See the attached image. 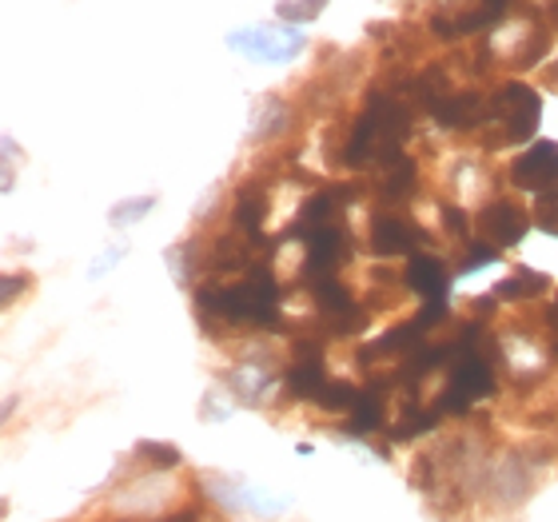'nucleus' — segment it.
Instances as JSON below:
<instances>
[{
	"label": "nucleus",
	"instance_id": "nucleus-1",
	"mask_svg": "<svg viewBox=\"0 0 558 522\" xmlns=\"http://www.w3.org/2000/svg\"><path fill=\"white\" fill-rule=\"evenodd\" d=\"M538 117H543L538 88H531L523 81H502L487 96V124L478 129V148L499 151L531 144V136L538 132Z\"/></svg>",
	"mask_w": 558,
	"mask_h": 522
},
{
	"label": "nucleus",
	"instance_id": "nucleus-5",
	"mask_svg": "<svg viewBox=\"0 0 558 522\" xmlns=\"http://www.w3.org/2000/svg\"><path fill=\"white\" fill-rule=\"evenodd\" d=\"M375 256H418V244H427V232L415 220L399 216V211L384 208L379 216H372V232H367Z\"/></svg>",
	"mask_w": 558,
	"mask_h": 522
},
{
	"label": "nucleus",
	"instance_id": "nucleus-11",
	"mask_svg": "<svg viewBox=\"0 0 558 522\" xmlns=\"http://www.w3.org/2000/svg\"><path fill=\"white\" fill-rule=\"evenodd\" d=\"M132 463H136V471H144V475H163V471L184 466V451H180L175 442H163V439H140L136 447H132Z\"/></svg>",
	"mask_w": 558,
	"mask_h": 522
},
{
	"label": "nucleus",
	"instance_id": "nucleus-7",
	"mask_svg": "<svg viewBox=\"0 0 558 522\" xmlns=\"http://www.w3.org/2000/svg\"><path fill=\"white\" fill-rule=\"evenodd\" d=\"M408 291H415L418 303H447V295H451V264L439 256H430V252H418V256H411L408 264Z\"/></svg>",
	"mask_w": 558,
	"mask_h": 522
},
{
	"label": "nucleus",
	"instance_id": "nucleus-13",
	"mask_svg": "<svg viewBox=\"0 0 558 522\" xmlns=\"http://www.w3.org/2000/svg\"><path fill=\"white\" fill-rule=\"evenodd\" d=\"M327 9V0H279L276 16L279 21H315Z\"/></svg>",
	"mask_w": 558,
	"mask_h": 522
},
{
	"label": "nucleus",
	"instance_id": "nucleus-12",
	"mask_svg": "<svg viewBox=\"0 0 558 522\" xmlns=\"http://www.w3.org/2000/svg\"><path fill=\"white\" fill-rule=\"evenodd\" d=\"M531 220L543 235H555L558 240V192H547V196H535V208H531Z\"/></svg>",
	"mask_w": 558,
	"mask_h": 522
},
{
	"label": "nucleus",
	"instance_id": "nucleus-14",
	"mask_svg": "<svg viewBox=\"0 0 558 522\" xmlns=\"http://www.w3.org/2000/svg\"><path fill=\"white\" fill-rule=\"evenodd\" d=\"M151 204H156V199L151 196H144V199H129V204H117V211H112V216H108V220L117 223H132V220H140V216H148V208Z\"/></svg>",
	"mask_w": 558,
	"mask_h": 522
},
{
	"label": "nucleus",
	"instance_id": "nucleus-6",
	"mask_svg": "<svg viewBox=\"0 0 558 522\" xmlns=\"http://www.w3.org/2000/svg\"><path fill=\"white\" fill-rule=\"evenodd\" d=\"M228 45L235 52H244L252 60H264V64H276V60H291L303 52V36L300 33H288V28H279V24H256V28H247V33H232L228 36Z\"/></svg>",
	"mask_w": 558,
	"mask_h": 522
},
{
	"label": "nucleus",
	"instance_id": "nucleus-2",
	"mask_svg": "<svg viewBox=\"0 0 558 522\" xmlns=\"http://www.w3.org/2000/svg\"><path fill=\"white\" fill-rule=\"evenodd\" d=\"M531 228H535L531 208H523V204L511 196L487 199V204L471 216V232H475V240L478 244L495 247V252H507V247L523 244V235L531 232Z\"/></svg>",
	"mask_w": 558,
	"mask_h": 522
},
{
	"label": "nucleus",
	"instance_id": "nucleus-8",
	"mask_svg": "<svg viewBox=\"0 0 558 522\" xmlns=\"http://www.w3.org/2000/svg\"><path fill=\"white\" fill-rule=\"evenodd\" d=\"M271 216V187L264 180H244L232 192V228L244 235H264Z\"/></svg>",
	"mask_w": 558,
	"mask_h": 522
},
{
	"label": "nucleus",
	"instance_id": "nucleus-10",
	"mask_svg": "<svg viewBox=\"0 0 558 522\" xmlns=\"http://www.w3.org/2000/svg\"><path fill=\"white\" fill-rule=\"evenodd\" d=\"M550 288H555V283H550V276H543V271H531V267H514L511 276L495 288V300H502V303H535V300H543Z\"/></svg>",
	"mask_w": 558,
	"mask_h": 522
},
{
	"label": "nucleus",
	"instance_id": "nucleus-4",
	"mask_svg": "<svg viewBox=\"0 0 558 522\" xmlns=\"http://www.w3.org/2000/svg\"><path fill=\"white\" fill-rule=\"evenodd\" d=\"M507 180H511L519 192H531V196H547L558 192V144L555 139H535L531 148H523L507 168Z\"/></svg>",
	"mask_w": 558,
	"mask_h": 522
},
{
	"label": "nucleus",
	"instance_id": "nucleus-9",
	"mask_svg": "<svg viewBox=\"0 0 558 522\" xmlns=\"http://www.w3.org/2000/svg\"><path fill=\"white\" fill-rule=\"evenodd\" d=\"M204 483H211V495L220 507H235V511H256V514H276L283 511L288 502L283 499H264V490L247 487L240 478H228V475H204Z\"/></svg>",
	"mask_w": 558,
	"mask_h": 522
},
{
	"label": "nucleus",
	"instance_id": "nucleus-16",
	"mask_svg": "<svg viewBox=\"0 0 558 522\" xmlns=\"http://www.w3.org/2000/svg\"><path fill=\"white\" fill-rule=\"evenodd\" d=\"M204 514H199V507H180V511H172V514H160V519H148V522H199ZM124 522H132V519H124Z\"/></svg>",
	"mask_w": 558,
	"mask_h": 522
},
{
	"label": "nucleus",
	"instance_id": "nucleus-3",
	"mask_svg": "<svg viewBox=\"0 0 558 522\" xmlns=\"http://www.w3.org/2000/svg\"><path fill=\"white\" fill-rule=\"evenodd\" d=\"M483 495H490V502H495L499 511H519V507L535 495V463H531V454H523V451L495 454L487 466Z\"/></svg>",
	"mask_w": 558,
	"mask_h": 522
},
{
	"label": "nucleus",
	"instance_id": "nucleus-15",
	"mask_svg": "<svg viewBox=\"0 0 558 522\" xmlns=\"http://www.w3.org/2000/svg\"><path fill=\"white\" fill-rule=\"evenodd\" d=\"M535 88L538 93H558V57L543 60L535 69Z\"/></svg>",
	"mask_w": 558,
	"mask_h": 522
}]
</instances>
